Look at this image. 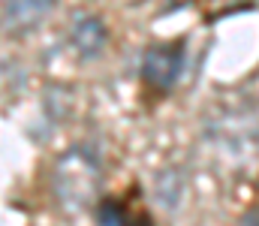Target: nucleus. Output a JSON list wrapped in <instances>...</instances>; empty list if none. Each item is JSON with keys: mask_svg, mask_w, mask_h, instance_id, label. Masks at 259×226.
<instances>
[{"mask_svg": "<svg viewBox=\"0 0 259 226\" xmlns=\"http://www.w3.org/2000/svg\"><path fill=\"white\" fill-rule=\"evenodd\" d=\"M55 181H58V190H61L64 202L88 205L94 190H97V166L88 160V154L72 151V154H66L64 160L58 163Z\"/></svg>", "mask_w": 259, "mask_h": 226, "instance_id": "nucleus-1", "label": "nucleus"}, {"mask_svg": "<svg viewBox=\"0 0 259 226\" xmlns=\"http://www.w3.org/2000/svg\"><path fill=\"white\" fill-rule=\"evenodd\" d=\"M244 226H259V214H247L244 217Z\"/></svg>", "mask_w": 259, "mask_h": 226, "instance_id": "nucleus-6", "label": "nucleus"}, {"mask_svg": "<svg viewBox=\"0 0 259 226\" xmlns=\"http://www.w3.org/2000/svg\"><path fill=\"white\" fill-rule=\"evenodd\" d=\"M69 39H72V46H75V52H78V55H84V58H97V55L103 52V46H106L109 33H106L103 18H97V15H91V12H84V15H75V18H72Z\"/></svg>", "mask_w": 259, "mask_h": 226, "instance_id": "nucleus-3", "label": "nucleus"}, {"mask_svg": "<svg viewBox=\"0 0 259 226\" xmlns=\"http://www.w3.org/2000/svg\"><path fill=\"white\" fill-rule=\"evenodd\" d=\"M184 64V42H157L142 58V75L154 91H172Z\"/></svg>", "mask_w": 259, "mask_h": 226, "instance_id": "nucleus-2", "label": "nucleus"}, {"mask_svg": "<svg viewBox=\"0 0 259 226\" xmlns=\"http://www.w3.org/2000/svg\"><path fill=\"white\" fill-rule=\"evenodd\" d=\"M49 9H52V3H12V6L6 9V18H9V21H18V24H33V21L42 18Z\"/></svg>", "mask_w": 259, "mask_h": 226, "instance_id": "nucleus-5", "label": "nucleus"}, {"mask_svg": "<svg viewBox=\"0 0 259 226\" xmlns=\"http://www.w3.org/2000/svg\"><path fill=\"white\" fill-rule=\"evenodd\" d=\"M97 220L100 226H151L145 211L133 208L121 199H103L97 208Z\"/></svg>", "mask_w": 259, "mask_h": 226, "instance_id": "nucleus-4", "label": "nucleus"}]
</instances>
